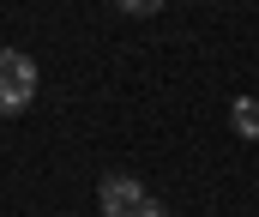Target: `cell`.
<instances>
[{
  "label": "cell",
  "instance_id": "obj_1",
  "mask_svg": "<svg viewBox=\"0 0 259 217\" xmlns=\"http://www.w3.org/2000/svg\"><path fill=\"white\" fill-rule=\"evenodd\" d=\"M30 103H36V61L0 49V115H24Z\"/></svg>",
  "mask_w": 259,
  "mask_h": 217
},
{
  "label": "cell",
  "instance_id": "obj_2",
  "mask_svg": "<svg viewBox=\"0 0 259 217\" xmlns=\"http://www.w3.org/2000/svg\"><path fill=\"white\" fill-rule=\"evenodd\" d=\"M97 199H103V217H133L145 205V187H139L133 175H109V181L97 187Z\"/></svg>",
  "mask_w": 259,
  "mask_h": 217
},
{
  "label": "cell",
  "instance_id": "obj_3",
  "mask_svg": "<svg viewBox=\"0 0 259 217\" xmlns=\"http://www.w3.org/2000/svg\"><path fill=\"white\" fill-rule=\"evenodd\" d=\"M229 127H235L241 139H259V97H235V103H229Z\"/></svg>",
  "mask_w": 259,
  "mask_h": 217
},
{
  "label": "cell",
  "instance_id": "obj_4",
  "mask_svg": "<svg viewBox=\"0 0 259 217\" xmlns=\"http://www.w3.org/2000/svg\"><path fill=\"white\" fill-rule=\"evenodd\" d=\"M115 6H121V12H133V18H151L163 0H115Z\"/></svg>",
  "mask_w": 259,
  "mask_h": 217
},
{
  "label": "cell",
  "instance_id": "obj_5",
  "mask_svg": "<svg viewBox=\"0 0 259 217\" xmlns=\"http://www.w3.org/2000/svg\"><path fill=\"white\" fill-rule=\"evenodd\" d=\"M133 217H169V211H163L157 199H145V205H139V211H133Z\"/></svg>",
  "mask_w": 259,
  "mask_h": 217
}]
</instances>
